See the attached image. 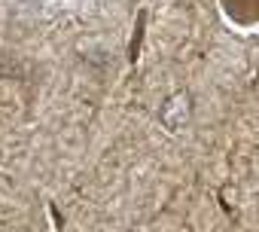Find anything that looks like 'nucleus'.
Wrapping results in <instances>:
<instances>
[{
    "mask_svg": "<svg viewBox=\"0 0 259 232\" xmlns=\"http://www.w3.org/2000/svg\"><path fill=\"white\" fill-rule=\"evenodd\" d=\"M159 120H162V126L171 129V132L183 129V123L189 120V95H186V92L171 95V98L162 104V110H159Z\"/></svg>",
    "mask_w": 259,
    "mask_h": 232,
    "instance_id": "1",
    "label": "nucleus"
}]
</instances>
